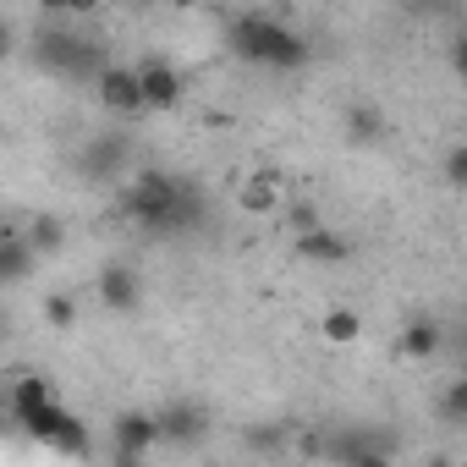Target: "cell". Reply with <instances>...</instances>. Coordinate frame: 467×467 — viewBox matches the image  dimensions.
I'll return each instance as SVG.
<instances>
[{"mask_svg":"<svg viewBox=\"0 0 467 467\" xmlns=\"http://www.w3.org/2000/svg\"><path fill=\"white\" fill-rule=\"evenodd\" d=\"M225 39H231V50H237L243 61H254V67H275V72L308 67V39L297 28H286L281 17H270V12H237L231 28H225Z\"/></svg>","mask_w":467,"mask_h":467,"instance_id":"1","label":"cell"},{"mask_svg":"<svg viewBox=\"0 0 467 467\" xmlns=\"http://www.w3.org/2000/svg\"><path fill=\"white\" fill-rule=\"evenodd\" d=\"M121 214H127L132 225H143V231H171V225H182V220L192 214V198H187V187H182L176 176H165V171H138V176L127 182V192H121Z\"/></svg>","mask_w":467,"mask_h":467,"instance_id":"2","label":"cell"},{"mask_svg":"<svg viewBox=\"0 0 467 467\" xmlns=\"http://www.w3.org/2000/svg\"><path fill=\"white\" fill-rule=\"evenodd\" d=\"M94 94H99V105H105L110 116H138V110H149V105H143V78H138V67H105V72H94Z\"/></svg>","mask_w":467,"mask_h":467,"instance_id":"3","label":"cell"},{"mask_svg":"<svg viewBox=\"0 0 467 467\" xmlns=\"http://www.w3.org/2000/svg\"><path fill=\"white\" fill-rule=\"evenodd\" d=\"M23 429H28L34 440H45L50 451H67V456L88 445V429H83V418H72L61 401H56V407H45V412H34V418H23Z\"/></svg>","mask_w":467,"mask_h":467,"instance_id":"4","label":"cell"},{"mask_svg":"<svg viewBox=\"0 0 467 467\" xmlns=\"http://www.w3.org/2000/svg\"><path fill=\"white\" fill-rule=\"evenodd\" d=\"M94 297H99V308H110V314H138V308H143V275H138L132 265H105L99 281H94Z\"/></svg>","mask_w":467,"mask_h":467,"instance_id":"5","label":"cell"},{"mask_svg":"<svg viewBox=\"0 0 467 467\" xmlns=\"http://www.w3.org/2000/svg\"><path fill=\"white\" fill-rule=\"evenodd\" d=\"M110 440H116V451H127V456H149V451L165 440V429H160V412H143V407H127V412H116V423H110Z\"/></svg>","mask_w":467,"mask_h":467,"instance_id":"6","label":"cell"},{"mask_svg":"<svg viewBox=\"0 0 467 467\" xmlns=\"http://www.w3.org/2000/svg\"><path fill=\"white\" fill-rule=\"evenodd\" d=\"M440 347H445V325H440V319H423V314L407 319L401 336H396V358H401V363H429Z\"/></svg>","mask_w":467,"mask_h":467,"instance_id":"7","label":"cell"},{"mask_svg":"<svg viewBox=\"0 0 467 467\" xmlns=\"http://www.w3.org/2000/svg\"><path fill=\"white\" fill-rule=\"evenodd\" d=\"M160 429H165L171 445H203L209 412H203L198 401H171V407H160Z\"/></svg>","mask_w":467,"mask_h":467,"instance_id":"8","label":"cell"},{"mask_svg":"<svg viewBox=\"0 0 467 467\" xmlns=\"http://www.w3.org/2000/svg\"><path fill=\"white\" fill-rule=\"evenodd\" d=\"M138 78H143V105L149 110H176L182 105V72L171 61H143Z\"/></svg>","mask_w":467,"mask_h":467,"instance_id":"9","label":"cell"},{"mask_svg":"<svg viewBox=\"0 0 467 467\" xmlns=\"http://www.w3.org/2000/svg\"><path fill=\"white\" fill-rule=\"evenodd\" d=\"M237 203H243V214H275V209H281V176H275V171L243 176V182H237Z\"/></svg>","mask_w":467,"mask_h":467,"instance_id":"10","label":"cell"},{"mask_svg":"<svg viewBox=\"0 0 467 467\" xmlns=\"http://www.w3.org/2000/svg\"><path fill=\"white\" fill-rule=\"evenodd\" d=\"M319 341H325V347H358V341H363V314L347 308V303H330V308L319 314Z\"/></svg>","mask_w":467,"mask_h":467,"instance_id":"11","label":"cell"},{"mask_svg":"<svg viewBox=\"0 0 467 467\" xmlns=\"http://www.w3.org/2000/svg\"><path fill=\"white\" fill-rule=\"evenodd\" d=\"M45 407H56V385H50L45 374H23V379H12V418H17V423L34 418V412H45Z\"/></svg>","mask_w":467,"mask_h":467,"instance_id":"12","label":"cell"},{"mask_svg":"<svg viewBox=\"0 0 467 467\" xmlns=\"http://www.w3.org/2000/svg\"><path fill=\"white\" fill-rule=\"evenodd\" d=\"M297 254H303L308 265H347V259H352V243L336 237L330 225H319V231H308V237H297Z\"/></svg>","mask_w":467,"mask_h":467,"instance_id":"13","label":"cell"},{"mask_svg":"<svg viewBox=\"0 0 467 467\" xmlns=\"http://www.w3.org/2000/svg\"><path fill=\"white\" fill-rule=\"evenodd\" d=\"M34 265H39V254H34V243L23 237V231H17V225H12V231H6V237H0V275H6V281L17 286V281H28V270H34Z\"/></svg>","mask_w":467,"mask_h":467,"instance_id":"14","label":"cell"},{"mask_svg":"<svg viewBox=\"0 0 467 467\" xmlns=\"http://www.w3.org/2000/svg\"><path fill=\"white\" fill-rule=\"evenodd\" d=\"M385 132H390V121H385L379 105H368V99L347 105V138H352V143H379Z\"/></svg>","mask_w":467,"mask_h":467,"instance_id":"15","label":"cell"},{"mask_svg":"<svg viewBox=\"0 0 467 467\" xmlns=\"http://www.w3.org/2000/svg\"><path fill=\"white\" fill-rule=\"evenodd\" d=\"M28 243H34V254H39V259H50V254H61L67 231H61V220H56V214H39V220L28 225Z\"/></svg>","mask_w":467,"mask_h":467,"instance_id":"16","label":"cell"},{"mask_svg":"<svg viewBox=\"0 0 467 467\" xmlns=\"http://www.w3.org/2000/svg\"><path fill=\"white\" fill-rule=\"evenodd\" d=\"M45 325L50 330H72L78 325V297L72 292H50L45 297Z\"/></svg>","mask_w":467,"mask_h":467,"instance_id":"17","label":"cell"},{"mask_svg":"<svg viewBox=\"0 0 467 467\" xmlns=\"http://www.w3.org/2000/svg\"><path fill=\"white\" fill-rule=\"evenodd\" d=\"M341 462L347 467H396L379 445H368V440H352V445H341Z\"/></svg>","mask_w":467,"mask_h":467,"instance_id":"18","label":"cell"},{"mask_svg":"<svg viewBox=\"0 0 467 467\" xmlns=\"http://www.w3.org/2000/svg\"><path fill=\"white\" fill-rule=\"evenodd\" d=\"M440 412H445L451 423H467V374L445 385V396H440Z\"/></svg>","mask_w":467,"mask_h":467,"instance_id":"19","label":"cell"},{"mask_svg":"<svg viewBox=\"0 0 467 467\" xmlns=\"http://www.w3.org/2000/svg\"><path fill=\"white\" fill-rule=\"evenodd\" d=\"M445 182H451L456 192H467V143H456V149L445 154Z\"/></svg>","mask_w":467,"mask_h":467,"instance_id":"20","label":"cell"},{"mask_svg":"<svg viewBox=\"0 0 467 467\" xmlns=\"http://www.w3.org/2000/svg\"><path fill=\"white\" fill-rule=\"evenodd\" d=\"M292 225H297V237H308V231H319L325 220H319V209H314V203H297V209H292Z\"/></svg>","mask_w":467,"mask_h":467,"instance_id":"21","label":"cell"},{"mask_svg":"<svg viewBox=\"0 0 467 467\" xmlns=\"http://www.w3.org/2000/svg\"><path fill=\"white\" fill-rule=\"evenodd\" d=\"M445 56H451V72H456V78H462V83H467V34H456V39H451V50H445Z\"/></svg>","mask_w":467,"mask_h":467,"instance_id":"22","label":"cell"},{"mask_svg":"<svg viewBox=\"0 0 467 467\" xmlns=\"http://www.w3.org/2000/svg\"><path fill=\"white\" fill-rule=\"evenodd\" d=\"M297 451H303V456H325V440H319V434H297Z\"/></svg>","mask_w":467,"mask_h":467,"instance_id":"23","label":"cell"},{"mask_svg":"<svg viewBox=\"0 0 467 467\" xmlns=\"http://www.w3.org/2000/svg\"><path fill=\"white\" fill-rule=\"evenodd\" d=\"M116 467H149V456H127V451H116Z\"/></svg>","mask_w":467,"mask_h":467,"instance_id":"24","label":"cell"},{"mask_svg":"<svg viewBox=\"0 0 467 467\" xmlns=\"http://www.w3.org/2000/svg\"><path fill=\"white\" fill-rule=\"evenodd\" d=\"M423 467H456V462H451V456H429Z\"/></svg>","mask_w":467,"mask_h":467,"instance_id":"25","label":"cell"}]
</instances>
